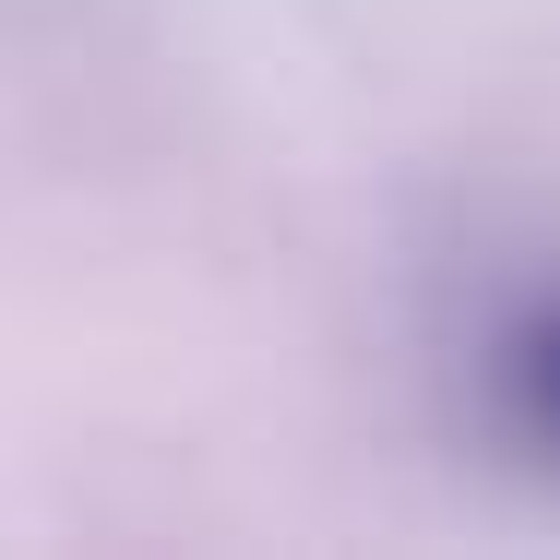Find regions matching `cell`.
Listing matches in <instances>:
<instances>
[{"mask_svg":"<svg viewBox=\"0 0 560 560\" xmlns=\"http://www.w3.org/2000/svg\"><path fill=\"white\" fill-rule=\"evenodd\" d=\"M489 406H501V430L537 453V465H560V287L525 299L489 335Z\"/></svg>","mask_w":560,"mask_h":560,"instance_id":"1","label":"cell"}]
</instances>
